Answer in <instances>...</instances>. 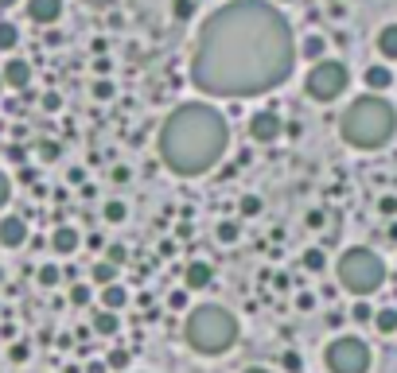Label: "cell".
Here are the masks:
<instances>
[{"mask_svg": "<svg viewBox=\"0 0 397 373\" xmlns=\"http://www.w3.org/2000/svg\"><path fill=\"white\" fill-rule=\"evenodd\" d=\"M70 303H90V284H74V288H70Z\"/></svg>", "mask_w": 397, "mask_h": 373, "instance_id": "4316f807", "label": "cell"}, {"mask_svg": "<svg viewBox=\"0 0 397 373\" xmlns=\"http://www.w3.org/2000/svg\"><path fill=\"white\" fill-rule=\"evenodd\" d=\"M323 358H327L331 373H366L370 369V346L358 334H339Z\"/></svg>", "mask_w": 397, "mask_h": 373, "instance_id": "8992f818", "label": "cell"}, {"mask_svg": "<svg viewBox=\"0 0 397 373\" xmlns=\"http://www.w3.org/2000/svg\"><path fill=\"white\" fill-rule=\"evenodd\" d=\"M93 98H98V101H110L113 98V86L110 82H93Z\"/></svg>", "mask_w": 397, "mask_h": 373, "instance_id": "4dcf8cb0", "label": "cell"}, {"mask_svg": "<svg viewBox=\"0 0 397 373\" xmlns=\"http://www.w3.org/2000/svg\"><path fill=\"white\" fill-rule=\"evenodd\" d=\"M93 70L98 74H110V58H93Z\"/></svg>", "mask_w": 397, "mask_h": 373, "instance_id": "f35d334b", "label": "cell"}, {"mask_svg": "<svg viewBox=\"0 0 397 373\" xmlns=\"http://www.w3.org/2000/svg\"><path fill=\"white\" fill-rule=\"evenodd\" d=\"M300 51H304V58H315V63H320V58H323V51H327V39H323V35H308V39H304V47H300Z\"/></svg>", "mask_w": 397, "mask_h": 373, "instance_id": "d6986e66", "label": "cell"}, {"mask_svg": "<svg viewBox=\"0 0 397 373\" xmlns=\"http://www.w3.org/2000/svg\"><path fill=\"white\" fill-rule=\"evenodd\" d=\"M308 225H315V230L323 225V214H320V210H312V214H308Z\"/></svg>", "mask_w": 397, "mask_h": 373, "instance_id": "60d3db41", "label": "cell"}, {"mask_svg": "<svg viewBox=\"0 0 397 373\" xmlns=\"http://www.w3.org/2000/svg\"><path fill=\"white\" fill-rule=\"evenodd\" d=\"M102 303H105V311H117V307L129 303V292L121 288V284H105L102 288Z\"/></svg>", "mask_w": 397, "mask_h": 373, "instance_id": "2e32d148", "label": "cell"}, {"mask_svg": "<svg viewBox=\"0 0 397 373\" xmlns=\"http://www.w3.org/2000/svg\"><path fill=\"white\" fill-rule=\"evenodd\" d=\"M8 199H12V179H8L4 171H0V207H4Z\"/></svg>", "mask_w": 397, "mask_h": 373, "instance_id": "1f68e13d", "label": "cell"}, {"mask_svg": "<svg viewBox=\"0 0 397 373\" xmlns=\"http://www.w3.org/2000/svg\"><path fill=\"white\" fill-rule=\"evenodd\" d=\"M363 82L370 86L374 93H382V90H389V86H393V74H389V67H382V63H374V67H366Z\"/></svg>", "mask_w": 397, "mask_h": 373, "instance_id": "5bb4252c", "label": "cell"}, {"mask_svg": "<svg viewBox=\"0 0 397 373\" xmlns=\"http://www.w3.org/2000/svg\"><path fill=\"white\" fill-rule=\"evenodd\" d=\"M351 319H355V323H374V307L366 303V299H358V303L351 307Z\"/></svg>", "mask_w": 397, "mask_h": 373, "instance_id": "603a6c76", "label": "cell"}, {"mask_svg": "<svg viewBox=\"0 0 397 373\" xmlns=\"http://www.w3.org/2000/svg\"><path fill=\"white\" fill-rule=\"evenodd\" d=\"M86 373H105V365L102 362H90V369H86Z\"/></svg>", "mask_w": 397, "mask_h": 373, "instance_id": "b9f144b4", "label": "cell"}, {"mask_svg": "<svg viewBox=\"0 0 397 373\" xmlns=\"http://www.w3.org/2000/svg\"><path fill=\"white\" fill-rule=\"evenodd\" d=\"M12 362H27V346H24V342H16V346H12Z\"/></svg>", "mask_w": 397, "mask_h": 373, "instance_id": "8d00e7d4", "label": "cell"}, {"mask_svg": "<svg viewBox=\"0 0 397 373\" xmlns=\"http://www.w3.org/2000/svg\"><path fill=\"white\" fill-rule=\"evenodd\" d=\"M187 303V292H171V307H183Z\"/></svg>", "mask_w": 397, "mask_h": 373, "instance_id": "ab89813d", "label": "cell"}, {"mask_svg": "<svg viewBox=\"0 0 397 373\" xmlns=\"http://www.w3.org/2000/svg\"><path fill=\"white\" fill-rule=\"evenodd\" d=\"M242 214H245V218L261 214V199H254V195H245V199H242Z\"/></svg>", "mask_w": 397, "mask_h": 373, "instance_id": "83f0119b", "label": "cell"}, {"mask_svg": "<svg viewBox=\"0 0 397 373\" xmlns=\"http://www.w3.org/2000/svg\"><path fill=\"white\" fill-rule=\"evenodd\" d=\"M0 280H4V273H0Z\"/></svg>", "mask_w": 397, "mask_h": 373, "instance_id": "f6af8a7d", "label": "cell"}, {"mask_svg": "<svg viewBox=\"0 0 397 373\" xmlns=\"http://www.w3.org/2000/svg\"><path fill=\"white\" fill-rule=\"evenodd\" d=\"M292 27L265 0H234L207 16L191 58V82L214 98L269 93L292 74Z\"/></svg>", "mask_w": 397, "mask_h": 373, "instance_id": "6da1fadb", "label": "cell"}, {"mask_svg": "<svg viewBox=\"0 0 397 373\" xmlns=\"http://www.w3.org/2000/svg\"><path fill=\"white\" fill-rule=\"evenodd\" d=\"M335 276H339V284H343L346 292H355L358 299H366L386 284V261H382L374 249L355 245V249H346L343 257H339Z\"/></svg>", "mask_w": 397, "mask_h": 373, "instance_id": "5b68a950", "label": "cell"}, {"mask_svg": "<svg viewBox=\"0 0 397 373\" xmlns=\"http://www.w3.org/2000/svg\"><path fill=\"white\" fill-rule=\"evenodd\" d=\"M12 4H16V0H0V8H12Z\"/></svg>", "mask_w": 397, "mask_h": 373, "instance_id": "ee69618b", "label": "cell"}, {"mask_svg": "<svg viewBox=\"0 0 397 373\" xmlns=\"http://www.w3.org/2000/svg\"><path fill=\"white\" fill-rule=\"evenodd\" d=\"M378 55L382 58H397V24H386L378 32Z\"/></svg>", "mask_w": 397, "mask_h": 373, "instance_id": "9a60e30c", "label": "cell"}, {"mask_svg": "<svg viewBox=\"0 0 397 373\" xmlns=\"http://www.w3.org/2000/svg\"><path fill=\"white\" fill-rule=\"evenodd\" d=\"M230 124L207 101L179 105L160 129V159L176 175H203L226 156Z\"/></svg>", "mask_w": 397, "mask_h": 373, "instance_id": "7a4b0ae2", "label": "cell"}, {"mask_svg": "<svg viewBox=\"0 0 397 373\" xmlns=\"http://www.w3.org/2000/svg\"><path fill=\"white\" fill-rule=\"evenodd\" d=\"M59 105H63V98H59V93H43V109H47V113H55Z\"/></svg>", "mask_w": 397, "mask_h": 373, "instance_id": "e575fe53", "label": "cell"}, {"mask_svg": "<svg viewBox=\"0 0 397 373\" xmlns=\"http://www.w3.org/2000/svg\"><path fill=\"white\" fill-rule=\"evenodd\" d=\"M191 12H195V4H191V0H176V20H187Z\"/></svg>", "mask_w": 397, "mask_h": 373, "instance_id": "836d02e7", "label": "cell"}, {"mask_svg": "<svg viewBox=\"0 0 397 373\" xmlns=\"http://www.w3.org/2000/svg\"><path fill=\"white\" fill-rule=\"evenodd\" d=\"M27 241V222L20 214H8V218H0V245L4 249H20Z\"/></svg>", "mask_w": 397, "mask_h": 373, "instance_id": "9c48e42d", "label": "cell"}, {"mask_svg": "<svg viewBox=\"0 0 397 373\" xmlns=\"http://www.w3.org/2000/svg\"><path fill=\"white\" fill-rule=\"evenodd\" d=\"M63 16V0H27V20L35 24H55Z\"/></svg>", "mask_w": 397, "mask_h": 373, "instance_id": "30bf717a", "label": "cell"}, {"mask_svg": "<svg viewBox=\"0 0 397 373\" xmlns=\"http://www.w3.org/2000/svg\"><path fill=\"white\" fill-rule=\"evenodd\" d=\"M285 369L296 373V369H300V358H296V354H285Z\"/></svg>", "mask_w": 397, "mask_h": 373, "instance_id": "74e56055", "label": "cell"}, {"mask_svg": "<svg viewBox=\"0 0 397 373\" xmlns=\"http://www.w3.org/2000/svg\"><path fill=\"white\" fill-rule=\"evenodd\" d=\"M280 133H285V121H280L277 113H269V109H261V113L249 117V140L273 144V140H280Z\"/></svg>", "mask_w": 397, "mask_h": 373, "instance_id": "ba28073f", "label": "cell"}, {"mask_svg": "<svg viewBox=\"0 0 397 373\" xmlns=\"http://www.w3.org/2000/svg\"><path fill=\"white\" fill-rule=\"evenodd\" d=\"M374 327H378L382 334H397V307H382V311H374Z\"/></svg>", "mask_w": 397, "mask_h": 373, "instance_id": "e0dca14e", "label": "cell"}, {"mask_svg": "<svg viewBox=\"0 0 397 373\" xmlns=\"http://www.w3.org/2000/svg\"><path fill=\"white\" fill-rule=\"evenodd\" d=\"M378 210H382L386 218H393V214H397V199H393V195H386V199L378 202Z\"/></svg>", "mask_w": 397, "mask_h": 373, "instance_id": "d6a6232c", "label": "cell"}, {"mask_svg": "<svg viewBox=\"0 0 397 373\" xmlns=\"http://www.w3.org/2000/svg\"><path fill=\"white\" fill-rule=\"evenodd\" d=\"M39 156L47 159V164H51V159H59V144H55V140H43L39 144Z\"/></svg>", "mask_w": 397, "mask_h": 373, "instance_id": "f1b7e54d", "label": "cell"}, {"mask_svg": "<svg viewBox=\"0 0 397 373\" xmlns=\"http://www.w3.org/2000/svg\"><path fill=\"white\" fill-rule=\"evenodd\" d=\"M323 265H327V261H323V249H308L304 253V268L308 273H320Z\"/></svg>", "mask_w": 397, "mask_h": 373, "instance_id": "cb8c5ba5", "label": "cell"}, {"mask_svg": "<svg viewBox=\"0 0 397 373\" xmlns=\"http://www.w3.org/2000/svg\"><path fill=\"white\" fill-rule=\"evenodd\" d=\"M90 276H93V280H98V284L105 288V284H113V280H117V265H110V261H98Z\"/></svg>", "mask_w": 397, "mask_h": 373, "instance_id": "ffe728a7", "label": "cell"}, {"mask_svg": "<svg viewBox=\"0 0 397 373\" xmlns=\"http://www.w3.org/2000/svg\"><path fill=\"white\" fill-rule=\"evenodd\" d=\"M242 373H269L265 365H249V369H242Z\"/></svg>", "mask_w": 397, "mask_h": 373, "instance_id": "7bdbcfd3", "label": "cell"}, {"mask_svg": "<svg viewBox=\"0 0 397 373\" xmlns=\"http://www.w3.org/2000/svg\"><path fill=\"white\" fill-rule=\"evenodd\" d=\"M129 362H133V358H129V350H113V354H110V369L113 373H125Z\"/></svg>", "mask_w": 397, "mask_h": 373, "instance_id": "d4e9b609", "label": "cell"}, {"mask_svg": "<svg viewBox=\"0 0 397 373\" xmlns=\"http://www.w3.org/2000/svg\"><path fill=\"white\" fill-rule=\"evenodd\" d=\"M183 339H187L191 350H199V354H207V358L226 354V350L237 342V319L219 303H203V307H195L191 315H187Z\"/></svg>", "mask_w": 397, "mask_h": 373, "instance_id": "277c9868", "label": "cell"}, {"mask_svg": "<svg viewBox=\"0 0 397 373\" xmlns=\"http://www.w3.org/2000/svg\"><path fill=\"white\" fill-rule=\"evenodd\" d=\"M125 261V245H110V265H121Z\"/></svg>", "mask_w": 397, "mask_h": 373, "instance_id": "d590c367", "label": "cell"}, {"mask_svg": "<svg viewBox=\"0 0 397 373\" xmlns=\"http://www.w3.org/2000/svg\"><path fill=\"white\" fill-rule=\"evenodd\" d=\"M0 86H4V78H0Z\"/></svg>", "mask_w": 397, "mask_h": 373, "instance_id": "bcb514c9", "label": "cell"}, {"mask_svg": "<svg viewBox=\"0 0 397 373\" xmlns=\"http://www.w3.org/2000/svg\"><path fill=\"white\" fill-rule=\"evenodd\" d=\"M346 82H351V74H346V63L320 58V63L312 67V74L304 78V90H308V98H315V101H335L339 93L346 90Z\"/></svg>", "mask_w": 397, "mask_h": 373, "instance_id": "52a82bcc", "label": "cell"}, {"mask_svg": "<svg viewBox=\"0 0 397 373\" xmlns=\"http://www.w3.org/2000/svg\"><path fill=\"white\" fill-rule=\"evenodd\" d=\"M59 280H63V273H59V268H55V265L39 268V284H43V288H55V284H59Z\"/></svg>", "mask_w": 397, "mask_h": 373, "instance_id": "484cf974", "label": "cell"}, {"mask_svg": "<svg viewBox=\"0 0 397 373\" xmlns=\"http://www.w3.org/2000/svg\"><path fill=\"white\" fill-rule=\"evenodd\" d=\"M219 241H237V222H222L219 225Z\"/></svg>", "mask_w": 397, "mask_h": 373, "instance_id": "f546056e", "label": "cell"}, {"mask_svg": "<svg viewBox=\"0 0 397 373\" xmlns=\"http://www.w3.org/2000/svg\"><path fill=\"white\" fill-rule=\"evenodd\" d=\"M125 218H129V207L121 199L105 202V222H125Z\"/></svg>", "mask_w": 397, "mask_h": 373, "instance_id": "7402d4cb", "label": "cell"}, {"mask_svg": "<svg viewBox=\"0 0 397 373\" xmlns=\"http://www.w3.org/2000/svg\"><path fill=\"white\" fill-rule=\"evenodd\" d=\"M339 133L351 148H382V144L393 140L397 133V109L386 98H358L346 105L343 121H339Z\"/></svg>", "mask_w": 397, "mask_h": 373, "instance_id": "3957f363", "label": "cell"}, {"mask_svg": "<svg viewBox=\"0 0 397 373\" xmlns=\"http://www.w3.org/2000/svg\"><path fill=\"white\" fill-rule=\"evenodd\" d=\"M117 327H121L117 311H98V315H93V331L98 334H117Z\"/></svg>", "mask_w": 397, "mask_h": 373, "instance_id": "ac0fdd59", "label": "cell"}, {"mask_svg": "<svg viewBox=\"0 0 397 373\" xmlns=\"http://www.w3.org/2000/svg\"><path fill=\"white\" fill-rule=\"evenodd\" d=\"M51 249L55 253H63V257H70V253L78 249V230L74 225H59V230L51 233Z\"/></svg>", "mask_w": 397, "mask_h": 373, "instance_id": "4fadbf2b", "label": "cell"}, {"mask_svg": "<svg viewBox=\"0 0 397 373\" xmlns=\"http://www.w3.org/2000/svg\"><path fill=\"white\" fill-rule=\"evenodd\" d=\"M20 43V32L16 24H0V51H12Z\"/></svg>", "mask_w": 397, "mask_h": 373, "instance_id": "44dd1931", "label": "cell"}, {"mask_svg": "<svg viewBox=\"0 0 397 373\" xmlns=\"http://www.w3.org/2000/svg\"><path fill=\"white\" fill-rule=\"evenodd\" d=\"M183 280H187V292H199V288H207V284L214 280V268L207 265V261H191L187 273H183Z\"/></svg>", "mask_w": 397, "mask_h": 373, "instance_id": "7c38bea8", "label": "cell"}, {"mask_svg": "<svg viewBox=\"0 0 397 373\" xmlns=\"http://www.w3.org/2000/svg\"><path fill=\"white\" fill-rule=\"evenodd\" d=\"M280 4H288V0H280Z\"/></svg>", "mask_w": 397, "mask_h": 373, "instance_id": "7dc6e473", "label": "cell"}, {"mask_svg": "<svg viewBox=\"0 0 397 373\" xmlns=\"http://www.w3.org/2000/svg\"><path fill=\"white\" fill-rule=\"evenodd\" d=\"M0 78H4V86H12V90H24V86L32 82V63H24V58H12V63H4Z\"/></svg>", "mask_w": 397, "mask_h": 373, "instance_id": "8fae6325", "label": "cell"}]
</instances>
